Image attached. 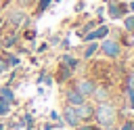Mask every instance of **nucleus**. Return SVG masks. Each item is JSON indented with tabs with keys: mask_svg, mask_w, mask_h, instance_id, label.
Returning a JSON list of instances; mask_svg holds the SVG:
<instances>
[{
	"mask_svg": "<svg viewBox=\"0 0 134 130\" xmlns=\"http://www.w3.org/2000/svg\"><path fill=\"white\" fill-rule=\"evenodd\" d=\"M19 38H21V42H25V44H36V38H38V29H36L34 25L21 27V29H19Z\"/></svg>",
	"mask_w": 134,
	"mask_h": 130,
	"instance_id": "2eb2a0df",
	"label": "nucleus"
},
{
	"mask_svg": "<svg viewBox=\"0 0 134 130\" xmlns=\"http://www.w3.org/2000/svg\"><path fill=\"white\" fill-rule=\"evenodd\" d=\"M121 50H124V46H121V42L115 38V36H107V38H103L100 42H98V52L96 55H103L105 59H111V61H115V59H119L121 57Z\"/></svg>",
	"mask_w": 134,
	"mask_h": 130,
	"instance_id": "7ed1b4c3",
	"label": "nucleus"
},
{
	"mask_svg": "<svg viewBox=\"0 0 134 130\" xmlns=\"http://www.w3.org/2000/svg\"><path fill=\"white\" fill-rule=\"evenodd\" d=\"M38 130H57V128H54V122L46 120V122H42V126H40Z\"/></svg>",
	"mask_w": 134,
	"mask_h": 130,
	"instance_id": "c85d7f7f",
	"label": "nucleus"
},
{
	"mask_svg": "<svg viewBox=\"0 0 134 130\" xmlns=\"http://www.w3.org/2000/svg\"><path fill=\"white\" fill-rule=\"evenodd\" d=\"M117 126H119V130H134V120H124Z\"/></svg>",
	"mask_w": 134,
	"mask_h": 130,
	"instance_id": "a878e982",
	"label": "nucleus"
},
{
	"mask_svg": "<svg viewBox=\"0 0 134 130\" xmlns=\"http://www.w3.org/2000/svg\"><path fill=\"white\" fill-rule=\"evenodd\" d=\"M126 88H134V69L126 73Z\"/></svg>",
	"mask_w": 134,
	"mask_h": 130,
	"instance_id": "393cba45",
	"label": "nucleus"
},
{
	"mask_svg": "<svg viewBox=\"0 0 134 130\" xmlns=\"http://www.w3.org/2000/svg\"><path fill=\"white\" fill-rule=\"evenodd\" d=\"M100 130H119V126L117 124H111V126H103Z\"/></svg>",
	"mask_w": 134,
	"mask_h": 130,
	"instance_id": "473e14b6",
	"label": "nucleus"
},
{
	"mask_svg": "<svg viewBox=\"0 0 134 130\" xmlns=\"http://www.w3.org/2000/svg\"><path fill=\"white\" fill-rule=\"evenodd\" d=\"M128 8H130V13H134V0H130V2H128Z\"/></svg>",
	"mask_w": 134,
	"mask_h": 130,
	"instance_id": "72a5a7b5",
	"label": "nucleus"
},
{
	"mask_svg": "<svg viewBox=\"0 0 134 130\" xmlns=\"http://www.w3.org/2000/svg\"><path fill=\"white\" fill-rule=\"evenodd\" d=\"M0 23H2V10H0Z\"/></svg>",
	"mask_w": 134,
	"mask_h": 130,
	"instance_id": "c9c22d12",
	"label": "nucleus"
},
{
	"mask_svg": "<svg viewBox=\"0 0 134 130\" xmlns=\"http://www.w3.org/2000/svg\"><path fill=\"white\" fill-rule=\"evenodd\" d=\"M48 120H50V122H59V120H61V111L50 109V111H48Z\"/></svg>",
	"mask_w": 134,
	"mask_h": 130,
	"instance_id": "cd10ccee",
	"label": "nucleus"
},
{
	"mask_svg": "<svg viewBox=\"0 0 134 130\" xmlns=\"http://www.w3.org/2000/svg\"><path fill=\"white\" fill-rule=\"evenodd\" d=\"M10 113H13V105H10L6 99L0 96V120H6Z\"/></svg>",
	"mask_w": 134,
	"mask_h": 130,
	"instance_id": "aec40b11",
	"label": "nucleus"
},
{
	"mask_svg": "<svg viewBox=\"0 0 134 130\" xmlns=\"http://www.w3.org/2000/svg\"><path fill=\"white\" fill-rule=\"evenodd\" d=\"M0 55H2V59H4V63H6L8 69H15V67L23 65V57L17 55L15 50H0Z\"/></svg>",
	"mask_w": 134,
	"mask_h": 130,
	"instance_id": "ddd939ff",
	"label": "nucleus"
},
{
	"mask_svg": "<svg viewBox=\"0 0 134 130\" xmlns=\"http://www.w3.org/2000/svg\"><path fill=\"white\" fill-rule=\"evenodd\" d=\"M61 65H65V67H69V69H73V71H77V67L82 65V59L77 57V55H73L71 50H63L61 55H59V59H57Z\"/></svg>",
	"mask_w": 134,
	"mask_h": 130,
	"instance_id": "9d476101",
	"label": "nucleus"
},
{
	"mask_svg": "<svg viewBox=\"0 0 134 130\" xmlns=\"http://www.w3.org/2000/svg\"><path fill=\"white\" fill-rule=\"evenodd\" d=\"M48 48H50V44H48V42H40V44L36 46V52H38V55H44Z\"/></svg>",
	"mask_w": 134,
	"mask_h": 130,
	"instance_id": "bb28decb",
	"label": "nucleus"
},
{
	"mask_svg": "<svg viewBox=\"0 0 134 130\" xmlns=\"http://www.w3.org/2000/svg\"><path fill=\"white\" fill-rule=\"evenodd\" d=\"M0 130H6V126H4V120H0Z\"/></svg>",
	"mask_w": 134,
	"mask_h": 130,
	"instance_id": "f704fd0d",
	"label": "nucleus"
},
{
	"mask_svg": "<svg viewBox=\"0 0 134 130\" xmlns=\"http://www.w3.org/2000/svg\"><path fill=\"white\" fill-rule=\"evenodd\" d=\"M111 99H113V94H111V88L107 84H96V88L90 96L92 103H105V101H111Z\"/></svg>",
	"mask_w": 134,
	"mask_h": 130,
	"instance_id": "f8f14e48",
	"label": "nucleus"
},
{
	"mask_svg": "<svg viewBox=\"0 0 134 130\" xmlns=\"http://www.w3.org/2000/svg\"><path fill=\"white\" fill-rule=\"evenodd\" d=\"M126 107L134 111V88H126Z\"/></svg>",
	"mask_w": 134,
	"mask_h": 130,
	"instance_id": "4be33fe9",
	"label": "nucleus"
},
{
	"mask_svg": "<svg viewBox=\"0 0 134 130\" xmlns=\"http://www.w3.org/2000/svg\"><path fill=\"white\" fill-rule=\"evenodd\" d=\"M59 42H61V36H59V34H52V36L48 38V44H50V46H59Z\"/></svg>",
	"mask_w": 134,
	"mask_h": 130,
	"instance_id": "c756f323",
	"label": "nucleus"
},
{
	"mask_svg": "<svg viewBox=\"0 0 134 130\" xmlns=\"http://www.w3.org/2000/svg\"><path fill=\"white\" fill-rule=\"evenodd\" d=\"M82 96H86V99H90L92 96V92H94V88H96V82H94V78H90V75H80V78H73L71 82H69Z\"/></svg>",
	"mask_w": 134,
	"mask_h": 130,
	"instance_id": "423d86ee",
	"label": "nucleus"
},
{
	"mask_svg": "<svg viewBox=\"0 0 134 130\" xmlns=\"http://www.w3.org/2000/svg\"><path fill=\"white\" fill-rule=\"evenodd\" d=\"M13 130H23V128H13Z\"/></svg>",
	"mask_w": 134,
	"mask_h": 130,
	"instance_id": "e433bc0d",
	"label": "nucleus"
},
{
	"mask_svg": "<svg viewBox=\"0 0 134 130\" xmlns=\"http://www.w3.org/2000/svg\"><path fill=\"white\" fill-rule=\"evenodd\" d=\"M73 130H100V126L96 124V122H82L77 128H73Z\"/></svg>",
	"mask_w": 134,
	"mask_h": 130,
	"instance_id": "5701e85b",
	"label": "nucleus"
},
{
	"mask_svg": "<svg viewBox=\"0 0 134 130\" xmlns=\"http://www.w3.org/2000/svg\"><path fill=\"white\" fill-rule=\"evenodd\" d=\"M19 124H21V128H29V126H36V115H34L31 111H23V113L19 115Z\"/></svg>",
	"mask_w": 134,
	"mask_h": 130,
	"instance_id": "6ab92c4d",
	"label": "nucleus"
},
{
	"mask_svg": "<svg viewBox=\"0 0 134 130\" xmlns=\"http://www.w3.org/2000/svg\"><path fill=\"white\" fill-rule=\"evenodd\" d=\"M105 10H107V17L117 21V19H124L130 8H128V2L124 0H105Z\"/></svg>",
	"mask_w": 134,
	"mask_h": 130,
	"instance_id": "39448f33",
	"label": "nucleus"
},
{
	"mask_svg": "<svg viewBox=\"0 0 134 130\" xmlns=\"http://www.w3.org/2000/svg\"><path fill=\"white\" fill-rule=\"evenodd\" d=\"M117 120H119V109H117V105L113 101L94 103V117H92V122H96L100 128L117 124Z\"/></svg>",
	"mask_w": 134,
	"mask_h": 130,
	"instance_id": "f03ea898",
	"label": "nucleus"
},
{
	"mask_svg": "<svg viewBox=\"0 0 134 130\" xmlns=\"http://www.w3.org/2000/svg\"><path fill=\"white\" fill-rule=\"evenodd\" d=\"M75 113H77L80 122H92V117H94V103L88 99L82 105H75Z\"/></svg>",
	"mask_w": 134,
	"mask_h": 130,
	"instance_id": "9b49d317",
	"label": "nucleus"
},
{
	"mask_svg": "<svg viewBox=\"0 0 134 130\" xmlns=\"http://www.w3.org/2000/svg\"><path fill=\"white\" fill-rule=\"evenodd\" d=\"M2 23L6 27H13V29H21V27H27V25H34V17L29 15L27 8L23 6H8L2 10Z\"/></svg>",
	"mask_w": 134,
	"mask_h": 130,
	"instance_id": "f257e3e1",
	"label": "nucleus"
},
{
	"mask_svg": "<svg viewBox=\"0 0 134 130\" xmlns=\"http://www.w3.org/2000/svg\"><path fill=\"white\" fill-rule=\"evenodd\" d=\"M36 84H38V86H52V84H54V78H52V73H50V71L40 69V71H38V75H36Z\"/></svg>",
	"mask_w": 134,
	"mask_h": 130,
	"instance_id": "a211bd4d",
	"label": "nucleus"
},
{
	"mask_svg": "<svg viewBox=\"0 0 134 130\" xmlns=\"http://www.w3.org/2000/svg\"><path fill=\"white\" fill-rule=\"evenodd\" d=\"M96 52H98V40L82 42V52H80V59H82V61H90Z\"/></svg>",
	"mask_w": 134,
	"mask_h": 130,
	"instance_id": "4468645a",
	"label": "nucleus"
},
{
	"mask_svg": "<svg viewBox=\"0 0 134 130\" xmlns=\"http://www.w3.org/2000/svg\"><path fill=\"white\" fill-rule=\"evenodd\" d=\"M61 120L65 122V126H67V128H77V126L82 124V122H80V117H77V113H75V107H73V105H67V103H63Z\"/></svg>",
	"mask_w": 134,
	"mask_h": 130,
	"instance_id": "6e6552de",
	"label": "nucleus"
},
{
	"mask_svg": "<svg viewBox=\"0 0 134 130\" xmlns=\"http://www.w3.org/2000/svg\"><path fill=\"white\" fill-rule=\"evenodd\" d=\"M124 31H128V34H134V13H128L124 19Z\"/></svg>",
	"mask_w": 134,
	"mask_h": 130,
	"instance_id": "412c9836",
	"label": "nucleus"
},
{
	"mask_svg": "<svg viewBox=\"0 0 134 130\" xmlns=\"http://www.w3.org/2000/svg\"><path fill=\"white\" fill-rule=\"evenodd\" d=\"M124 2H130V0H124Z\"/></svg>",
	"mask_w": 134,
	"mask_h": 130,
	"instance_id": "4c0bfd02",
	"label": "nucleus"
},
{
	"mask_svg": "<svg viewBox=\"0 0 134 130\" xmlns=\"http://www.w3.org/2000/svg\"><path fill=\"white\" fill-rule=\"evenodd\" d=\"M0 96H2V99H6L13 107L19 103V101H17V90H15V86H10V84H6V82L0 86Z\"/></svg>",
	"mask_w": 134,
	"mask_h": 130,
	"instance_id": "dca6fc26",
	"label": "nucleus"
},
{
	"mask_svg": "<svg viewBox=\"0 0 134 130\" xmlns=\"http://www.w3.org/2000/svg\"><path fill=\"white\" fill-rule=\"evenodd\" d=\"M73 75H75V71L69 69V67H65V65H61V63H57V69H54V73H52L54 84H59V86L69 84V82L73 80Z\"/></svg>",
	"mask_w": 134,
	"mask_h": 130,
	"instance_id": "1a4fd4ad",
	"label": "nucleus"
},
{
	"mask_svg": "<svg viewBox=\"0 0 134 130\" xmlns=\"http://www.w3.org/2000/svg\"><path fill=\"white\" fill-rule=\"evenodd\" d=\"M2 29H0V50H13L21 38H19V29H13V27H6L4 23H0Z\"/></svg>",
	"mask_w": 134,
	"mask_h": 130,
	"instance_id": "20e7f679",
	"label": "nucleus"
},
{
	"mask_svg": "<svg viewBox=\"0 0 134 130\" xmlns=\"http://www.w3.org/2000/svg\"><path fill=\"white\" fill-rule=\"evenodd\" d=\"M61 96H63V103H67V105H82L84 101H88L86 96H82L71 84H65V88H63V92H61Z\"/></svg>",
	"mask_w": 134,
	"mask_h": 130,
	"instance_id": "0eeeda50",
	"label": "nucleus"
},
{
	"mask_svg": "<svg viewBox=\"0 0 134 130\" xmlns=\"http://www.w3.org/2000/svg\"><path fill=\"white\" fill-rule=\"evenodd\" d=\"M15 4H17V6H23V8H27V10H31L34 4H36V0H15Z\"/></svg>",
	"mask_w": 134,
	"mask_h": 130,
	"instance_id": "b1692460",
	"label": "nucleus"
},
{
	"mask_svg": "<svg viewBox=\"0 0 134 130\" xmlns=\"http://www.w3.org/2000/svg\"><path fill=\"white\" fill-rule=\"evenodd\" d=\"M50 6H52V0H36V4H34V8H31V10H34V13H31L34 21H36V19H40V17H42Z\"/></svg>",
	"mask_w": 134,
	"mask_h": 130,
	"instance_id": "f3484780",
	"label": "nucleus"
},
{
	"mask_svg": "<svg viewBox=\"0 0 134 130\" xmlns=\"http://www.w3.org/2000/svg\"><path fill=\"white\" fill-rule=\"evenodd\" d=\"M59 46H61L63 50H71V42H69V38H61V42H59Z\"/></svg>",
	"mask_w": 134,
	"mask_h": 130,
	"instance_id": "7c9ffc66",
	"label": "nucleus"
},
{
	"mask_svg": "<svg viewBox=\"0 0 134 130\" xmlns=\"http://www.w3.org/2000/svg\"><path fill=\"white\" fill-rule=\"evenodd\" d=\"M15 0H0V10H4V8H8L10 4H13Z\"/></svg>",
	"mask_w": 134,
	"mask_h": 130,
	"instance_id": "2f4dec72",
	"label": "nucleus"
}]
</instances>
